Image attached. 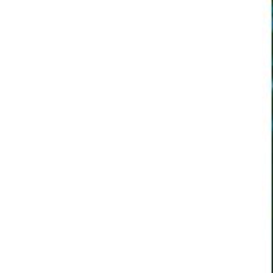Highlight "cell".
<instances>
[{
    "label": "cell",
    "mask_w": 273,
    "mask_h": 273,
    "mask_svg": "<svg viewBox=\"0 0 273 273\" xmlns=\"http://www.w3.org/2000/svg\"><path fill=\"white\" fill-rule=\"evenodd\" d=\"M272 14H273V6H272Z\"/></svg>",
    "instance_id": "cell-3"
},
{
    "label": "cell",
    "mask_w": 273,
    "mask_h": 273,
    "mask_svg": "<svg viewBox=\"0 0 273 273\" xmlns=\"http://www.w3.org/2000/svg\"><path fill=\"white\" fill-rule=\"evenodd\" d=\"M272 130H273V119H272Z\"/></svg>",
    "instance_id": "cell-2"
},
{
    "label": "cell",
    "mask_w": 273,
    "mask_h": 273,
    "mask_svg": "<svg viewBox=\"0 0 273 273\" xmlns=\"http://www.w3.org/2000/svg\"><path fill=\"white\" fill-rule=\"evenodd\" d=\"M272 31H273V18H272Z\"/></svg>",
    "instance_id": "cell-1"
},
{
    "label": "cell",
    "mask_w": 273,
    "mask_h": 273,
    "mask_svg": "<svg viewBox=\"0 0 273 273\" xmlns=\"http://www.w3.org/2000/svg\"><path fill=\"white\" fill-rule=\"evenodd\" d=\"M272 66H273V60H272Z\"/></svg>",
    "instance_id": "cell-4"
}]
</instances>
